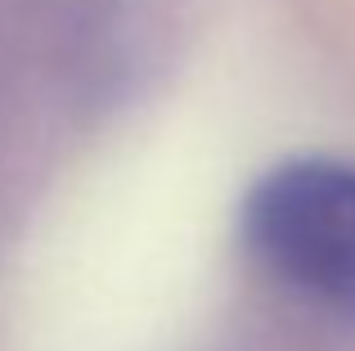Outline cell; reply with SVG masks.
I'll use <instances>...</instances> for the list:
<instances>
[{"label": "cell", "instance_id": "cell-1", "mask_svg": "<svg viewBox=\"0 0 355 351\" xmlns=\"http://www.w3.org/2000/svg\"><path fill=\"white\" fill-rule=\"evenodd\" d=\"M252 252L311 302L355 316V167L297 158L261 176L243 207Z\"/></svg>", "mask_w": 355, "mask_h": 351}]
</instances>
